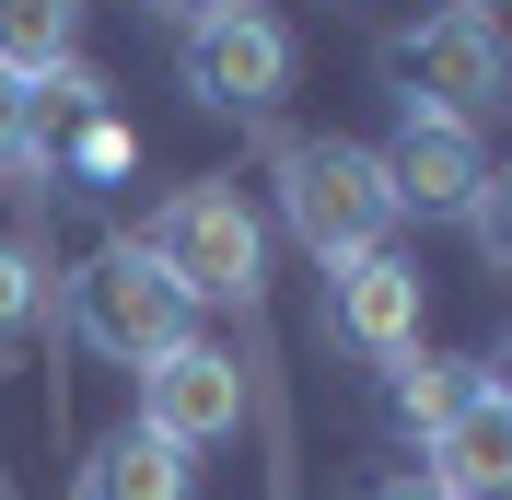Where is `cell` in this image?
I'll return each instance as SVG.
<instances>
[{
	"instance_id": "obj_13",
	"label": "cell",
	"mask_w": 512,
	"mask_h": 500,
	"mask_svg": "<svg viewBox=\"0 0 512 500\" xmlns=\"http://www.w3.org/2000/svg\"><path fill=\"white\" fill-rule=\"evenodd\" d=\"M0 175H12L24 198H47V187H59V152H47V128H35V94L12 82V70H0Z\"/></svg>"
},
{
	"instance_id": "obj_18",
	"label": "cell",
	"mask_w": 512,
	"mask_h": 500,
	"mask_svg": "<svg viewBox=\"0 0 512 500\" xmlns=\"http://www.w3.org/2000/svg\"><path fill=\"white\" fill-rule=\"evenodd\" d=\"M140 12H163V24H198V12H210V0H140Z\"/></svg>"
},
{
	"instance_id": "obj_3",
	"label": "cell",
	"mask_w": 512,
	"mask_h": 500,
	"mask_svg": "<svg viewBox=\"0 0 512 500\" xmlns=\"http://www.w3.org/2000/svg\"><path fill=\"white\" fill-rule=\"evenodd\" d=\"M140 245L175 268L187 303H256V268H268V233H256V210L233 187H175Z\"/></svg>"
},
{
	"instance_id": "obj_5",
	"label": "cell",
	"mask_w": 512,
	"mask_h": 500,
	"mask_svg": "<svg viewBox=\"0 0 512 500\" xmlns=\"http://www.w3.org/2000/svg\"><path fill=\"white\" fill-rule=\"evenodd\" d=\"M187 94L222 117H268L291 94V24L268 0H210L187 24Z\"/></svg>"
},
{
	"instance_id": "obj_17",
	"label": "cell",
	"mask_w": 512,
	"mask_h": 500,
	"mask_svg": "<svg viewBox=\"0 0 512 500\" xmlns=\"http://www.w3.org/2000/svg\"><path fill=\"white\" fill-rule=\"evenodd\" d=\"M361 500H443L431 477H384V489H361Z\"/></svg>"
},
{
	"instance_id": "obj_2",
	"label": "cell",
	"mask_w": 512,
	"mask_h": 500,
	"mask_svg": "<svg viewBox=\"0 0 512 500\" xmlns=\"http://www.w3.org/2000/svg\"><path fill=\"white\" fill-rule=\"evenodd\" d=\"M70 326H82V349L94 361H117V373H140V361H163V349L198 338V303L175 291V268H163L140 233L128 245H105L82 280H70Z\"/></svg>"
},
{
	"instance_id": "obj_9",
	"label": "cell",
	"mask_w": 512,
	"mask_h": 500,
	"mask_svg": "<svg viewBox=\"0 0 512 500\" xmlns=\"http://www.w3.org/2000/svg\"><path fill=\"white\" fill-rule=\"evenodd\" d=\"M419 477H431L443 500H501L512 489V396H501V373H478V396L431 431V466Z\"/></svg>"
},
{
	"instance_id": "obj_4",
	"label": "cell",
	"mask_w": 512,
	"mask_h": 500,
	"mask_svg": "<svg viewBox=\"0 0 512 500\" xmlns=\"http://www.w3.org/2000/svg\"><path fill=\"white\" fill-rule=\"evenodd\" d=\"M396 82H408V105H431V117H501L512 70H501V24H489V0H443V12H419L408 35H396Z\"/></svg>"
},
{
	"instance_id": "obj_8",
	"label": "cell",
	"mask_w": 512,
	"mask_h": 500,
	"mask_svg": "<svg viewBox=\"0 0 512 500\" xmlns=\"http://www.w3.org/2000/svg\"><path fill=\"white\" fill-rule=\"evenodd\" d=\"M384 187H396V210H466V187L489 175V152H478V128L466 117H431V105H396V140H384Z\"/></svg>"
},
{
	"instance_id": "obj_6",
	"label": "cell",
	"mask_w": 512,
	"mask_h": 500,
	"mask_svg": "<svg viewBox=\"0 0 512 500\" xmlns=\"http://www.w3.org/2000/svg\"><path fill=\"white\" fill-rule=\"evenodd\" d=\"M140 431H163L175 454L233 442L245 431V373H233V349L187 338V349H163V361H140Z\"/></svg>"
},
{
	"instance_id": "obj_16",
	"label": "cell",
	"mask_w": 512,
	"mask_h": 500,
	"mask_svg": "<svg viewBox=\"0 0 512 500\" xmlns=\"http://www.w3.org/2000/svg\"><path fill=\"white\" fill-rule=\"evenodd\" d=\"M117 163H128V140H117V128L94 117V128H82V175H117Z\"/></svg>"
},
{
	"instance_id": "obj_15",
	"label": "cell",
	"mask_w": 512,
	"mask_h": 500,
	"mask_svg": "<svg viewBox=\"0 0 512 500\" xmlns=\"http://www.w3.org/2000/svg\"><path fill=\"white\" fill-rule=\"evenodd\" d=\"M466 233H478V256H489V268H512V175H501V163L466 187Z\"/></svg>"
},
{
	"instance_id": "obj_14",
	"label": "cell",
	"mask_w": 512,
	"mask_h": 500,
	"mask_svg": "<svg viewBox=\"0 0 512 500\" xmlns=\"http://www.w3.org/2000/svg\"><path fill=\"white\" fill-rule=\"evenodd\" d=\"M35 326H47V268H35V245L0 233V349H24Z\"/></svg>"
},
{
	"instance_id": "obj_10",
	"label": "cell",
	"mask_w": 512,
	"mask_h": 500,
	"mask_svg": "<svg viewBox=\"0 0 512 500\" xmlns=\"http://www.w3.org/2000/svg\"><path fill=\"white\" fill-rule=\"evenodd\" d=\"M187 489H198L187 454H175L163 431H140V419H117V431L82 454V489L70 500H187Z\"/></svg>"
},
{
	"instance_id": "obj_7",
	"label": "cell",
	"mask_w": 512,
	"mask_h": 500,
	"mask_svg": "<svg viewBox=\"0 0 512 500\" xmlns=\"http://www.w3.org/2000/svg\"><path fill=\"white\" fill-rule=\"evenodd\" d=\"M419 291H431V280H419L396 245L326 268V338L361 349V361H396V349H419Z\"/></svg>"
},
{
	"instance_id": "obj_11",
	"label": "cell",
	"mask_w": 512,
	"mask_h": 500,
	"mask_svg": "<svg viewBox=\"0 0 512 500\" xmlns=\"http://www.w3.org/2000/svg\"><path fill=\"white\" fill-rule=\"evenodd\" d=\"M478 373H489V361H454V349H396V361H384V396H396V419L431 442L454 407L478 396Z\"/></svg>"
},
{
	"instance_id": "obj_1",
	"label": "cell",
	"mask_w": 512,
	"mask_h": 500,
	"mask_svg": "<svg viewBox=\"0 0 512 500\" xmlns=\"http://www.w3.org/2000/svg\"><path fill=\"white\" fill-rule=\"evenodd\" d=\"M280 210H291L315 268H350V256L396 245V221H408L361 140H280Z\"/></svg>"
},
{
	"instance_id": "obj_12",
	"label": "cell",
	"mask_w": 512,
	"mask_h": 500,
	"mask_svg": "<svg viewBox=\"0 0 512 500\" xmlns=\"http://www.w3.org/2000/svg\"><path fill=\"white\" fill-rule=\"evenodd\" d=\"M59 59H82V0H0V70L47 82Z\"/></svg>"
}]
</instances>
